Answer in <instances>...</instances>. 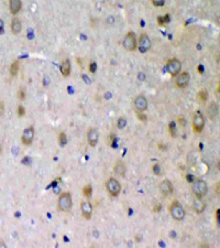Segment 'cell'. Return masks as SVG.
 I'll return each mask as SVG.
<instances>
[{"mask_svg":"<svg viewBox=\"0 0 220 248\" xmlns=\"http://www.w3.org/2000/svg\"><path fill=\"white\" fill-rule=\"evenodd\" d=\"M72 195L70 192H64L58 198V208L63 212H70L72 210Z\"/></svg>","mask_w":220,"mask_h":248,"instance_id":"1","label":"cell"},{"mask_svg":"<svg viewBox=\"0 0 220 248\" xmlns=\"http://www.w3.org/2000/svg\"><path fill=\"white\" fill-rule=\"evenodd\" d=\"M207 183L203 180H195L193 182V192L197 198H204L207 194Z\"/></svg>","mask_w":220,"mask_h":248,"instance_id":"2","label":"cell"},{"mask_svg":"<svg viewBox=\"0 0 220 248\" xmlns=\"http://www.w3.org/2000/svg\"><path fill=\"white\" fill-rule=\"evenodd\" d=\"M170 212L172 217L176 221H183L185 217V211H184L183 206L181 205L177 201H174L172 203V205L170 207Z\"/></svg>","mask_w":220,"mask_h":248,"instance_id":"3","label":"cell"},{"mask_svg":"<svg viewBox=\"0 0 220 248\" xmlns=\"http://www.w3.org/2000/svg\"><path fill=\"white\" fill-rule=\"evenodd\" d=\"M125 49L127 51H130V52H133V51L137 50V38H135V34L133 32H128L125 34V39H123V42H122Z\"/></svg>","mask_w":220,"mask_h":248,"instance_id":"4","label":"cell"},{"mask_svg":"<svg viewBox=\"0 0 220 248\" xmlns=\"http://www.w3.org/2000/svg\"><path fill=\"white\" fill-rule=\"evenodd\" d=\"M106 188H107V191L109 192V194L112 195V196H118V195L120 194L121 185L115 178H110V179L107 181Z\"/></svg>","mask_w":220,"mask_h":248,"instance_id":"5","label":"cell"},{"mask_svg":"<svg viewBox=\"0 0 220 248\" xmlns=\"http://www.w3.org/2000/svg\"><path fill=\"white\" fill-rule=\"evenodd\" d=\"M167 71L171 76L178 75L182 71V64L177 59H171L167 62Z\"/></svg>","mask_w":220,"mask_h":248,"instance_id":"6","label":"cell"},{"mask_svg":"<svg viewBox=\"0 0 220 248\" xmlns=\"http://www.w3.org/2000/svg\"><path fill=\"white\" fill-rule=\"evenodd\" d=\"M138 47L141 53H145L146 51H149L151 49V40H150L149 35L146 33H142L139 39V43H138Z\"/></svg>","mask_w":220,"mask_h":248,"instance_id":"7","label":"cell"},{"mask_svg":"<svg viewBox=\"0 0 220 248\" xmlns=\"http://www.w3.org/2000/svg\"><path fill=\"white\" fill-rule=\"evenodd\" d=\"M34 138V128L33 127H28L25 128L23 132H22V136H21V140H22V143L25 144V146H29L32 143Z\"/></svg>","mask_w":220,"mask_h":248,"instance_id":"8","label":"cell"},{"mask_svg":"<svg viewBox=\"0 0 220 248\" xmlns=\"http://www.w3.org/2000/svg\"><path fill=\"white\" fill-rule=\"evenodd\" d=\"M205 127V118H204L203 115L200 114H197L194 116L193 118V129L196 131V132H201Z\"/></svg>","mask_w":220,"mask_h":248,"instance_id":"9","label":"cell"},{"mask_svg":"<svg viewBox=\"0 0 220 248\" xmlns=\"http://www.w3.org/2000/svg\"><path fill=\"white\" fill-rule=\"evenodd\" d=\"M134 108L137 111H144L148 108V99L143 95H139L134 98Z\"/></svg>","mask_w":220,"mask_h":248,"instance_id":"10","label":"cell"},{"mask_svg":"<svg viewBox=\"0 0 220 248\" xmlns=\"http://www.w3.org/2000/svg\"><path fill=\"white\" fill-rule=\"evenodd\" d=\"M189 78H191L189 73L183 72V73L178 74V76H177V78H176V85L178 86L179 88H185L187 85H188V83H189Z\"/></svg>","mask_w":220,"mask_h":248,"instance_id":"11","label":"cell"},{"mask_svg":"<svg viewBox=\"0 0 220 248\" xmlns=\"http://www.w3.org/2000/svg\"><path fill=\"white\" fill-rule=\"evenodd\" d=\"M98 138H99V135H98V131L95 128H90L87 132V139H88V143L90 147H96L97 143H98Z\"/></svg>","mask_w":220,"mask_h":248,"instance_id":"12","label":"cell"},{"mask_svg":"<svg viewBox=\"0 0 220 248\" xmlns=\"http://www.w3.org/2000/svg\"><path fill=\"white\" fill-rule=\"evenodd\" d=\"M80 210H82V214L86 219H90L92 214V206L89 202H82L80 204Z\"/></svg>","mask_w":220,"mask_h":248,"instance_id":"13","label":"cell"},{"mask_svg":"<svg viewBox=\"0 0 220 248\" xmlns=\"http://www.w3.org/2000/svg\"><path fill=\"white\" fill-rule=\"evenodd\" d=\"M9 8H10V12L12 13L13 16H16L20 12L21 8H22V1L21 0H10Z\"/></svg>","mask_w":220,"mask_h":248,"instance_id":"14","label":"cell"},{"mask_svg":"<svg viewBox=\"0 0 220 248\" xmlns=\"http://www.w3.org/2000/svg\"><path fill=\"white\" fill-rule=\"evenodd\" d=\"M125 171H127V168H125V162L122 160H118L115 165V173L117 175L123 178L125 175Z\"/></svg>","mask_w":220,"mask_h":248,"instance_id":"15","label":"cell"},{"mask_svg":"<svg viewBox=\"0 0 220 248\" xmlns=\"http://www.w3.org/2000/svg\"><path fill=\"white\" fill-rule=\"evenodd\" d=\"M160 190H161V192H162L163 194L168 195V194H171L173 192V184H172L168 180H164V181H162L161 184H160Z\"/></svg>","mask_w":220,"mask_h":248,"instance_id":"16","label":"cell"},{"mask_svg":"<svg viewBox=\"0 0 220 248\" xmlns=\"http://www.w3.org/2000/svg\"><path fill=\"white\" fill-rule=\"evenodd\" d=\"M71 61L70 60H65L63 61L62 65H61V73L64 77H67L71 74Z\"/></svg>","mask_w":220,"mask_h":248,"instance_id":"17","label":"cell"},{"mask_svg":"<svg viewBox=\"0 0 220 248\" xmlns=\"http://www.w3.org/2000/svg\"><path fill=\"white\" fill-rule=\"evenodd\" d=\"M22 30V23L18 18H13L11 21V31L13 34H19Z\"/></svg>","mask_w":220,"mask_h":248,"instance_id":"18","label":"cell"},{"mask_svg":"<svg viewBox=\"0 0 220 248\" xmlns=\"http://www.w3.org/2000/svg\"><path fill=\"white\" fill-rule=\"evenodd\" d=\"M217 114H218V107H217V104L211 103V104L209 105V107H208V115H209V117L211 118V119H214V118L217 116Z\"/></svg>","mask_w":220,"mask_h":248,"instance_id":"19","label":"cell"},{"mask_svg":"<svg viewBox=\"0 0 220 248\" xmlns=\"http://www.w3.org/2000/svg\"><path fill=\"white\" fill-rule=\"evenodd\" d=\"M194 208L197 213H203L204 210H205V204L201 202L200 198H196L194 201Z\"/></svg>","mask_w":220,"mask_h":248,"instance_id":"20","label":"cell"},{"mask_svg":"<svg viewBox=\"0 0 220 248\" xmlns=\"http://www.w3.org/2000/svg\"><path fill=\"white\" fill-rule=\"evenodd\" d=\"M18 72H19V62L18 61H14L12 64H11V66H10V74H11V76H17Z\"/></svg>","mask_w":220,"mask_h":248,"instance_id":"21","label":"cell"},{"mask_svg":"<svg viewBox=\"0 0 220 248\" xmlns=\"http://www.w3.org/2000/svg\"><path fill=\"white\" fill-rule=\"evenodd\" d=\"M170 22V14L166 13L165 16H158V25H164L165 23Z\"/></svg>","mask_w":220,"mask_h":248,"instance_id":"22","label":"cell"},{"mask_svg":"<svg viewBox=\"0 0 220 248\" xmlns=\"http://www.w3.org/2000/svg\"><path fill=\"white\" fill-rule=\"evenodd\" d=\"M83 194L86 196V198H90L92 194V188L90 184H87L86 186H84L83 189Z\"/></svg>","mask_w":220,"mask_h":248,"instance_id":"23","label":"cell"},{"mask_svg":"<svg viewBox=\"0 0 220 248\" xmlns=\"http://www.w3.org/2000/svg\"><path fill=\"white\" fill-rule=\"evenodd\" d=\"M168 130H170V135L171 137L175 138L176 137V125H175L174 121L170 122V126H168Z\"/></svg>","mask_w":220,"mask_h":248,"instance_id":"24","label":"cell"},{"mask_svg":"<svg viewBox=\"0 0 220 248\" xmlns=\"http://www.w3.org/2000/svg\"><path fill=\"white\" fill-rule=\"evenodd\" d=\"M125 125H127V119L123 117H120L118 120H117V127L119 128V129H123L125 127Z\"/></svg>","mask_w":220,"mask_h":248,"instance_id":"25","label":"cell"},{"mask_svg":"<svg viewBox=\"0 0 220 248\" xmlns=\"http://www.w3.org/2000/svg\"><path fill=\"white\" fill-rule=\"evenodd\" d=\"M58 141H59V144L61 146H65L67 142V137L64 132H59V136H58Z\"/></svg>","mask_w":220,"mask_h":248,"instance_id":"26","label":"cell"},{"mask_svg":"<svg viewBox=\"0 0 220 248\" xmlns=\"http://www.w3.org/2000/svg\"><path fill=\"white\" fill-rule=\"evenodd\" d=\"M198 97L201 99V101H207V98H208L207 91H200V92L198 93Z\"/></svg>","mask_w":220,"mask_h":248,"instance_id":"27","label":"cell"},{"mask_svg":"<svg viewBox=\"0 0 220 248\" xmlns=\"http://www.w3.org/2000/svg\"><path fill=\"white\" fill-rule=\"evenodd\" d=\"M135 114H137V117L139 118L141 121H146L148 118H146V115L143 114V111H137V110H135Z\"/></svg>","mask_w":220,"mask_h":248,"instance_id":"28","label":"cell"},{"mask_svg":"<svg viewBox=\"0 0 220 248\" xmlns=\"http://www.w3.org/2000/svg\"><path fill=\"white\" fill-rule=\"evenodd\" d=\"M151 2L155 7H162L165 4V0H151Z\"/></svg>","mask_w":220,"mask_h":248,"instance_id":"29","label":"cell"},{"mask_svg":"<svg viewBox=\"0 0 220 248\" xmlns=\"http://www.w3.org/2000/svg\"><path fill=\"white\" fill-rule=\"evenodd\" d=\"M25 115V108L22 105L18 106V116L19 117H23Z\"/></svg>","mask_w":220,"mask_h":248,"instance_id":"30","label":"cell"},{"mask_svg":"<svg viewBox=\"0 0 220 248\" xmlns=\"http://www.w3.org/2000/svg\"><path fill=\"white\" fill-rule=\"evenodd\" d=\"M152 170H153L154 174H156V175H160V174H161V167H160V164H154Z\"/></svg>","mask_w":220,"mask_h":248,"instance_id":"31","label":"cell"},{"mask_svg":"<svg viewBox=\"0 0 220 248\" xmlns=\"http://www.w3.org/2000/svg\"><path fill=\"white\" fill-rule=\"evenodd\" d=\"M96 70H97V64H96V62L92 61L90 64H89V71L92 73H96Z\"/></svg>","mask_w":220,"mask_h":248,"instance_id":"32","label":"cell"},{"mask_svg":"<svg viewBox=\"0 0 220 248\" xmlns=\"http://www.w3.org/2000/svg\"><path fill=\"white\" fill-rule=\"evenodd\" d=\"M18 95H19V98H20V99H22V101H24V99H25V92H24V89L21 88L20 91H19V94H18Z\"/></svg>","mask_w":220,"mask_h":248,"instance_id":"33","label":"cell"},{"mask_svg":"<svg viewBox=\"0 0 220 248\" xmlns=\"http://www.w3.org/2000/svg\"><path fill=\"white\" fill-rule=\"evenodd\" d=\"M4 110H6V108H4V104L0 101V116H2V115H4Z\"/></svg>","mask_w":220,"mask_h":248,"instance_id":"34","label":"cell"},{"mask_svg":"<svg viewBox=\"0 0 220 248\" xmlns=\"http://www.w3.org/2000/svg\"><path fill=\"white\" fill-rule=\"evenodd\" d=\"M4 21L0 19V34L4 33Z\"/></svg>","mask_w":220,"mask_h":248,"instance_id":"35","label":"cell"},{"mask_svg":"<svg viewBox=\"0 0 220 248\" xmlns=\"http://www.w3.org/2000/svg\"><path fill=\"white\" fill-rule=\"evenodd\" d=\"M186 179H187L188 182H194V181L196 180L195 178H194V175H191V174H188V175L186 177Z\"/></svg>","mask_w":220,"mask_h":248,"instance_id":"36","label":"cell"},{"mask_svg":"<svg viewBox=\"0 0 220 248\" xmlns=\"http://www.w3.org/2000/svg\"><path fill=\"white\" fill-rule=\"evenodd\" d=\"M160 210H161V205H160V204H156V205L153 207V212H155V213L160 212Z\"/></svg>","mask_w":220,"mask_h":248,"instance_id":"37","label":"cell"},{"mask_svg":"<svg viewBox=\"0 0 220 248\" xmlns=\"http://www.w3.org/2000/svg\"><path fill=\"white\" fill-rule=\"evenodd\" d=\"M197 70H199V73H200V74H203V72H204L203 70H204V68H203V66H201V65L197 66Z\"/></svg>","mask_w":220,"mask_h":248,"instance_id":"38","label":"cell"},{"mask_svg":"<svg viewBox=\"0 0 220 248\" xmlns=\"http://www.w3.org/2000/svg\"><path fill=\"white\" fill-rule=\"evenodd\" d=\"M179 120V122H182V125H183V126H185V120H184V118L183 117H181L178 119Z\"/></svg>","mask_w":220,"mask_h":248,"instance_id":"39","label":"cell"},{"mask_svg":"<svg viewBox=\"0 0 220 248\" xmlns=\"http://www.w3.org/2000/svg\"><path fill=\"white\" fill-rule=\"evenodd\" d=\"M219 212H220L219 210H217V212H216V214H217V222H218V223H219V214H220Z\"/></svg>","mask_w":220,"mask_h":248,"instance_id":"40","label":"cell"},{"mask_svg":"<svg viewBox=\"0 0 220 248\" xmlns=\"http://www.w3.org/2000/svg\"><path fill=\"white\" fill-rule=\"evenodd\" d=\"M1 152H2V148H1V144H0V155H1Z\"/></svg>","mask_w":220,"mask_h":248,"instance_id":"41","label":"cell"}]
</instances>
